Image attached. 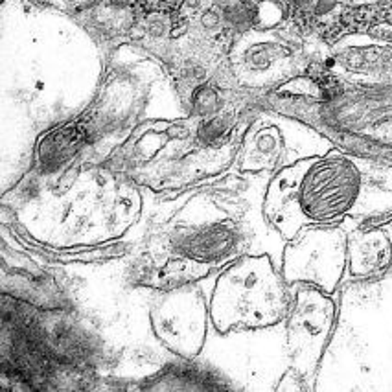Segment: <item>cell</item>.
Instances as JSON below:
<instances>
[{
  "instance_id": "6da1fadb",
  "label": "cell",
  "mask_w": 392,
  "mask_h": 392,
  "mask_svg": "<svg viewBox=\"0 0 392 392\" xmlns=\"http://www.w3.org/2000/svg\"><path fill=\"white\" fill-rule=\"evenodd\" d=\"M392 210V166L348 153L300 158L273 175L265 188V223L287 241L309 225Z\"/></svg>"
},
{
  "instance_id": "7a4b0ae2",
  "label": "cell",
  "mask_w": 392,
  "mask_h": 392,
  "mask_svg": "<svg viewBox=\"0 0 392 392\" xmlns=\"http://www.w3.org/2000/svg\"><path fill=\"white\" fill-rule=\"evenodd\" d=\"M286 286L269 254H243L219 273L208 304L210 324L219 333L276 324L291 306Z\"/></svg>"
},
{
  "instance_id": "3957f363",
  "label": "cell",
  "mask_w": 392,
  "mask_h": 392,
  "mask_svg": "<svg viewBox=\"0 0 392 392\" xmlns=\"http://www.w3.org/2000/svg\"><path fill=\"white\" fill-rule=\"evenodd\" d=\"M333 319L336 302L330 298V293L311 284H297L287 311V352L291 372L308 386L313 385Z\"/></svg>"
},
{
  "instance_id": "277c9868",
  "label": "cell",
  "mask_w": 392,
  "mask_h": 392,
  "mask_svg": "<svg viewBox=\"0 0 392 392\" xmlns=\"http://www.w3.org/2000/svg\"><path fill=\"white\" fill-rule=\"evenodd\" d=\"M298 234L284 251V280L287 286L311 284L331 295L347 265V236L331 225H309Z\"/></svg>"
},
{
  "instance_id": "5b68a950",
  "label": "cell",
  "mask_w": 392,
  "mask_h": 392,
  "mask_svg": "<svg viewBox=\"0 0 392 392\" xmlns=\"http://www.w3.org/2000/svg\"><path fill=\"white\" fill-rule=\"evenodd\" d=\"M149 320L158 341L180 359H196L205 347L210 313L196 282L161 295L152 304Z\"/></svg>"
},
{
  "instance_id": "8992f818",
  "label": "cell",
  "mask_w": 392,
  "mask_h": 392,
  "mask_svg": "<svg viewBox=\"0 0 392 392\" xmlns=\"http://www.w3.org/2000/svg\"><path fill=\"white\" fill-rule=\"evenodd\" d=\"M391 254L389 238L381 230L359 232L348 241L350 271L355 276H367L381 271L391 262Z\"/></svg>"
}]
</instances>
